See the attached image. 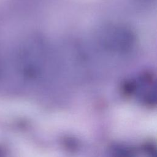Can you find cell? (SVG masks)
Listing matches in <instances>:
<instances>
[{"label": "cell", "mask_w": 157, "mask_h": 157, "mask_svg": "<svg viewBox=\"0 0 157 157\" xmlns=\"http://www.w3.org/2000/svg\"><path fill=\"white\" fill-rule=\"evenodd\" d=\"M39 37L27 40L17 55V66L21 77L28 80L41 78L48 61L47 46Z\"/></svg>", "instance_id": "1"}, {"label": "cell", "mask_w": 157, "mask_h": 157, "mask_svg": "<svg viewBox=\"0 0 157 157\" xmlns=\"http://www.w3.org/2000/svg\"><path fill=\"white\" fill-rule=\"evenodd\" d=\"M94 38L101 50L114 55L129 53L136 44L134 32L128 26L117 23H106L98 28Z\"/></svg>", "instance_id": "2"}]
</instances>
